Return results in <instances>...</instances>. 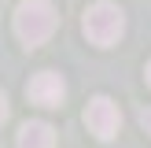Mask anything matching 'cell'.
Returning a JSON list of instances; mask_svg holds the SVG:
<instances>
[{"label":"cell","instance_id":"7","mask_svg":"<svg viewBox=\"0 0 151 148\" xmlns=\"http://www.w3.org/2000/svg\"><path fill=\"white\" fill-rule=\"evenodd\" d=\"M7 118V100H4V93H0V122Z\"/></svg>","mask_w":151,"mask_h":148},{"label":"cell","instance_id":"4","mask_svg":"<svg viewBox=\"0 0 151 148\" xmlns=\"http://www.w3.org/2000/svg\"><path fill=\"white\" fill-rule=\"evenodd\" d=\"M26 93H29V100L41 104V107H59L63 96H66V85H63V78H59L55 70H41V74H33V81H29Z\"/></svg>","mask_w":151,"mask_h":148},{"label":"cell","instance_id":"5","mask_svg":"<svg viewBox=\"0 0 151 148\" xmlns=\"http://www.w3.org/2000/svg\"><path fill=\"white\" fill-rule=\"evenodd\" d=\"M15 148H55V130L48 122H26L19 130V144Z\"/></svg>","mask_w":151,"mask_h":148},{"label":"cell","instance_id":"6","mask_svg":"<svg viewBox=\"0 0 151 148\" xmlns=\"http://www.w3.org/2000/svg\"><path fill=\"white\" fill-rule=\"evenodd\" d=\"M140 126H144V130L151 133V107H147V111H140Z\"/></svg>","mask_w":151,"mask_h":148},{"label":"cell","instance_id":"2","mask_svg":"<svg viewBox=\"0 0 151 148\" xmlns=\"http://www.w3.org/2000/svg\"><path fill=\"white\" fill-rule=\"evenodd\" d=\"M81 30H85V37L92 44H100V48H111V44L122 37L125 30V15L118 4H111V0H100V4H92L85 11V19H81Z\"/></svg>","mask_w":151,"mask_h":148},{"label":"cell","instance_id":"3","mask_svg":"<svg viewBox=\"0 0 151 148\" xmlns=\"http://www.w3.org/2000/svg\"><path fill=\"white\" fill-rule=\"evenodd\" d=\"M85 122L100 141H111L118 133V126H122V111H118V104L111 96H92L85 107Z\"/></svg>","mask_w":151,"mask_h":148},{"label":"cell","instance_id":"1","mask_svg":"<svg viewBox=\"0 0 151 148\" xmlns=\"http://www.w3.org/2000/svg\"><path fill=\"white\" fill-rule=\"evenodd\" d=\"M59 26V15L52 7V0H22L19 11H15V33L26 48L44 44Z\"/></svg>","mask_w":151,"mask_h":148},{"label":"cell","instance_id":"8","mask_svg":"<svg viewBox=\"0 0 151 148\" xmlns=\"http://www.w3.org/2000/svg\"><path fill=\"white\" fill-rule=\"evenodd\" d=\"M147 81H151V67H147Z\"/></svg>","mask_w":151,"mask_h":148}]
</instances>
